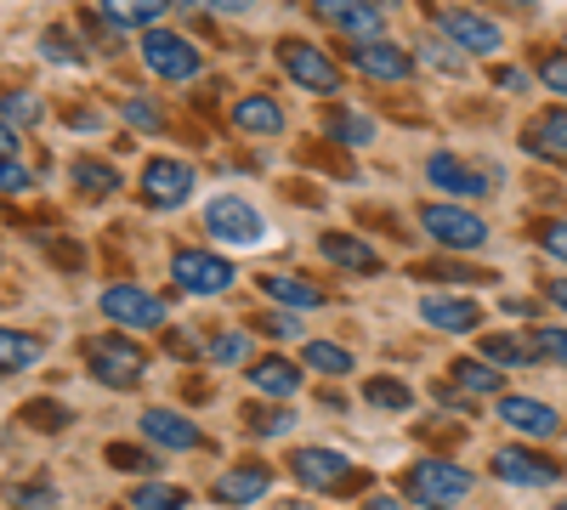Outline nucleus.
I'll list each match as a JSON object with an SVG mask.
<instances>
[{
  "label": "nucleus",
  "mask_w": 567,
  "mask_h": 510,
  "mask_svg": "<svg viewBox=\"0 0 567 510\" xmlns=\"http://www.w3.org/2000/svg\"><path fill=\"white\" fill-rule=\"evenodd\" d=\"M471 488H477V477H471L465 466H454V459H414L409 466V477H403V493L420 504V510H449V504H460Z\"/></svg>",
  "instance_id": "1"
},
{
  "label": "nucleus",
  "mask_w": 567,
  "mask_h": 510,
  "mask_svg": "<svg viewBox=\"0 0 567 510\" xmlns=\"http://www.w3.org/2000/svg\"><path fill=\"white\" fill-rule=\"evenodd\" d=\"M85 368L97 386H114V392H131L142 381V368H148V352L125 335H91L85 341Z\"/></svg>",
  "instance_id": "2"
},
{
  "label": "nucleus",
  "mask_w": 567,
  "mask_h": 510,
  "mask_svg": "<svg viewBox=\"0 0 567 510\" xmlns=\"http://www.w3.org/2000/svg\"><path fill=\"white\" fill-rule=\"evenodd\" d=\"M233 261L227 256H216V250H199V244H182L176 256H171V284L182 290V295H199V301H210V295H227L233 290Z\"/></svg>",
  "instance_id": "3"
},
{
  "label": "nucleus",
  "mask_w": 567,
  "mask_h": 510,
  "mask_svg": "<svg viewBox=\"0 0 567 510\" xmlns=\"http://www.w3.org/2000/svg\"><path fill=\"white\" fill-rule=\"evenodd\" d=\"M290 471H296L301 488H318V493H347V488H363L369 482L352 459L336 454V448H296L290 454Z\"/></svg>",
  "instance_id": "4"
},
{
  "label": "nucleus",
  "mask_w": 567,
  "mask_h": 510,
  "mask_svg": "<svg viewBox=\"0 0 567 510\" xmlns=\"http://www.w3.org/2000/svg\"><path fill=\"white\" fill-rule=\"evenodd\" d=\"M420 227H425V233H432V244H443V250H483V244H488V221H483L477 210L449 205V199L420 205Z\"/></svg>",
  "instance_id": "5"
},
{
  "label": "nucleus",
  "mask_w": 567,
  "mask_h": 510,
  "mask_svg": "<svg viewBox=\"0 0 567 510\" xmlns=\"http://www.w3.org/2000/svg\"><path fill=\"white\" fill-rule=\"evenodd\" d=\"M205 233H210L216 244H261L267 221H261V210H256L250 199L216 194V199H205Z\"/></svg>",
  "instance_id": "6"
},
{
  "label": "nucleus",
  "mask_w": 567,
  "mask_h": 510,
  "mask_svg": "<svg viewBox=\"0 0 567 510\" xmlns=\"http://www.w3.org/2000/svg\"><path fill=\"white\" fill-rule=\"evenodd\" d=\"M142 63H148L159 80H194L199 69H205V52L194 40H182V34H171V29H148L142 34Z\"/></svg>",
  "instance_id": "7"
},
{
  "label": "nucleus",
  "mask_w": 567,
  "mask_h": 510,
  "mask_svg": "<svg viewBox=\"0 0 567 510\" xmlns=\"http://www.w3.org/2000/svg\"><path fill=\"white\" fill-rule=\"evenodd\" d=\"M97 306H103V318H114L120 330H159L165 323V295H154V290H142V284H109L103 295H97Z\"/></svg>",
  "instance_id": "8"
},
{
  "label": "nucleus",
  "mask_w": 567,
  "mask_h": 510,
  "mask_svg": "<svg viewBox=\"0 0 567 510\" xmlns=\"http://www.w3.org/2000/svg\"><path fill=\"white\" fill-rule=\"evenodd\" d=\"M278 63L301 91H341V63L318 52L312 40H278Z\"/></svg>",
  "instance_id": "9"
},
{
  "label": "nucleus",
  "mask_w": 567,
  "mask_h": 510,
  "mask_svg": "<svg viewBox=\"0 0 567 510\" xmlns=\"http://www.w3.org/2000/svg\"><path fill=\"white\" fill-rule=\"evenodd\" d=\"M347 63H352L363 80H374V85H403V80L414 74V58L403 52V45H392L386 34L352 40V45H347Z\"/></svg>",
  "instance_id": "10"
},
{
  "label": "nucleus",
  "mask_w": 567,
  "mask_h": 510,
  "mask_svg": "<svg viewBox=\"0 0 567 510\" xmlns=\"http://www.w3.org/2000/svg\"><path fill=\"white\" fill-rule=\"evenodd\" d=\"M187 199H194V165L148 159V170H142V205L148 210H182Z\"/></svg>",
  "instance_id": "11"
},
{
  "label": "nucleus",
  "mask_w": 567,
  "mask_h": 510,
  "mask_svg": "<svg viewBox=\"0 0 567 510\" xmlns=\"http://www.w3.org/2000/svg\"><path fill=\"white\" fill-rule=\"evenodd\" d=\"M437 29L460 45L465 58H494L499 45H505V34H499V23H494V18L465 12V7H443V12H437Z\"/></svg>",
  "instance_id": "12"
},
{
  "label": "nucleus",
  "mask_w": 567,
  "mask_h": 510,
  "mask_svg": "<svg viewBox=\"0 0 567 510\" xmlns=\"http://www.w3.org/2000/svg\"><path fill=\"white\" fill-rule=\"evenodd\" d=\"M312 18L347 40H374L386 34V12H374L369 0H312Z\"/></svg>",
  "instance_id": "13"
},
{
  "label": "nucleus",
  "mask_w": 567,
  "mask_h": 510,
  "mask_svg": "<svg viewBox=\"0 0 567 510\" xmlns=\"http://www.w3.org/2000/svg\"><path fill=\"white\" fill-rule=\"evenodd\" d=\"M488 471L499 477V482H511V488H550L556 477H561V466L550 454H534V448H499L494 459H488Z\"/></svg>",
  "instance_id": "14"
},
{
  "label": "nucleus",
  "mask_w": 567,
  "mask_h": 510,
  "mask_svg": "<svg viewBox=\"0 0 567 510\" xmlns=\"http://www.w3.org/2000/svg\"><path fill=\"white\" fill-rule=\"evenodd\" d=\"M499 420H505L511 431H523L528 443H550V437L567 431L561 414H556L550 403H539V397H499Z\"/></svg>",
  "instance_id": "15"
},
{
  "label": "nucleus",
  "mask_w": 567,
  "mask_h": 510,
  "mask_svg": "<svg viewBox=\"0 0 567 510\" xmlns=\"http://www.w3.org/2000/svg\"><path fill=\"white\" fill-rule=\"evenodd\" d=\"M425 181H432L437 194H449V199H483L488 194V176L477 165H465L460 154H432L425 159Z\"/></svg>",
  "instance_id": "16"
},
{
  "label": "nucleus",
  "mask_w": 567,
  "mask_h": 510,
  "mask_svg": "<svg viewBox=\"0 0 567 510\" xmlns=\"http://www.w3.org/2000/svg\"><path fill=\"white\" fill-rule=\"evenodd\" d=\"M142 437H148L154 448H171V454H194L199 443H205V431L187 420V414H176V408H142Z\"/></svg>",
  "instance_id": "17"
},
{
  "label": "nucleus",
  "mask_w": 567,
  "mask_h": 510,
  "mask_svg": "<svg viewBox=\"0 0 567 510\" xmlns=\"http://www.w3.org/2000/svg\"><path fill=\"white\" fill-rule=\"evenodd\" d=\"M318 256H323L329 267L352 272V278H369V272H381V267H386V261H381V250L363 244L358 233H323V239H318Z\"/></svg>",
  "instance_id": "18"
},
{
  "label": "nucleus",
  "mask_w": 567,
  "mask_h": 510,
  "mask_svg": "<svg viewBox=\"0 0 567 510\" xmlns=\"http://www.w3.org/2000/svg\"><path fill=\"white\" fill-rule=\"evenodd\" d=\"M267 488H272V471L261 466V459H250V466L221 471V477L210 482V499H216V504H256Z\"/></svg>",
  "instance_id": "19"
},
{
  "label": "nucleus",
  "mask_w": 567,
  "mask_h": 510,
  "mask_svg": "<svg viewBox=\"0 0 567 510\" xmlns=\"http://www.w3.org/2000/svg\"><path fill=\"white\" fill-rule=\"evenodd\" d=\"M420 318L432 323V330H443V335H471L483 323V306L477 301H460V295H425L420 301Z\"/></svg>",
  "instance_id": "20"
},
{
  "label": "nucleus",
  "mask_w": 567,
  "mask_h": 510,
  "mask_svg": "<svg viewBox=\"0 0 567 510\" xmlns=\"http://www.w3.org/2000/svg\"><path fill=\"white\" fill-rule=\"evenodd\" d=\"M250 392L256 397H272V403H290L301 392V368L290 357H256L250 363Z\"/></svg>",
  "instance_id": "21"
},
{
  "label": "nucleus",
  "mask_w": 567,
  "mask_h": 510,
  "mask_svg": "<svg viewBox=\"0 0 567 510\" xmlns=\"http://www.w3.org/2000/svg\"><path fill=\"white\" fill-rule=\"evenodd\" d=\"M261 290H267L278 306H290V312H312V306L329 301V295L312 284V278H296V272H267V278H261Z\"/></svg>",
  "instance_id": "22"
},
{
  "label": "nucleus",
  "mask_w": 567,
  "mask_h": 510,
  "mask_svg": "<svg viewBox=\"0 0 567 510\" xmlns=\"http://www.w3.org/2000/svg\"><path fill=\"white\" fill-rule=\"evenodd\" d=\"M97 12L114 29H159V18L171 12V0H97Z\"/></svg>",
  "instance_id": "23"
},
{
  "label": "nucleus",
  "mask_w": 567,
  "mask_h": 510,
  "mask_svg": "<svg viewBox=\"0 0 567 510\" xmlns=\"http://www.w3.org/2000/svg\"><path fill=\"white\" fill-rule=\"evenodd\" d=\"M69 181H74L80 199H114L120 194V170L109 159H74L69 165Z\"/></svg>",
  "instance_id": "24"
},
{
  "label": "nucleus",
  "mask_w": 567,
  "mask_h": 510,
  "mask_svg": "<svg viewBox=\"0 0 567 510\" xmlns=\"http://www.w3.org/2000/svg\"><path fill=\"white\" fill-rule=\"evenodd\" d=\"M323 136H329V143H341V148H369L374 143V119L358 114V108H329L323 114Z\"/></svg>",
  "instance_id": "25"
},
{
  "label": "nucleus",
  "mask_w": 567,
  "mask_h": 510,
  "mask_svg": "<svg viewBox=\"0 0 567 510\" xmlns=\"http://www.w3.org/2000/svg\"><path fill=\"white\" fill-rule=\"evenodd\" d=\"M233 125H239L245 136H278L284 131V108L272 97H239L233 103Z\"/></svg>",
  "instance_id": "26"
},
{
  "label": "nucleus",
  "mask_w": 567,
  "mask_h": 510,
  "mask_svg": "<svg viewBox=\"0 0 567 510\" xmlns=\"http://www.w3.org/2000/svg\"><path fill=\"white\" fill-rule=\"evenodd\" d=\"M449 375H454V386H460L465 397H499V386H505V375H499L488 357H460Z\"/></svg>",
  "instance_id": "27"
},
{
  "label": "nucleus",
  "mask_w": 567,
  "mask_h": 510,
  "mask_svg": "<svg viewBox=\"0 0 567 510\" xmlns=\"http://www.w3.org/2000/svg\"><path fill=\"white\" fill-rule=\"evenodd\" d=\"M483 357L488 363H505V368H534L539 363V346L523 341V335H483Z\"/></svg>",
  "instance_id": "28"
},
{
  "label": "nucleus",
  "mask_w": 567,
  "mask_h": 510,
  "mask_svg": "<svg viewBox=\"0 0 567 510\" xmlns=\"http://www.w3.org/2000/svg\"><path fill=\"white\" fill-rule=\"evenodd\" d=\"M29 363H40V341L0 323V375H23Z\"/></svg>",
  "instance_id": "29"
},
{
  "label": "nucleus",
  "mask_w": 567,
  "mask_h": 510,
  "mask_svg": "<svg viewBox=\"0 0 567 510\" xmlns=\"http://www.w3.org/2000/svg\"><path fill=\"white\" fill-rule=\"evenodd\" d=\"M245 426L256 437H284V431L296 426V414L284 408V403H245Z\"/></svg>",
  "instance_id": "30"
},
{
  "label": "nucleus",
  "mask_w": 567,
  "mask_h": 510,
  "mask_svg": "<svg viewBox=\"0 0 567 510\" xmlns=\"http://www.w3.org/2000/svg\"><path fill=\"white\" fill-rule=\"evenodd\" d=\"M301 357H307V368H318V375H352V363H358V357H352L347 346H336V341H307Z\"/></svg>",
  "instance_id": "31"
},
{
  "label": "nucleus",
  "mask_w": 567,
  "mask_h": 510,
  "mask_svg": "<svg viewBox=\"0 0 567 510\" xmlns=\"http://www.w3.org/2000/svg\"><path fill=\"white\" fill-rule=\"evenodd\" d=\"M40 58H45V63H58V69H80V63H85L80 40L63 34V29H45V34H40Z\"/></svg>",
  "instance_id": "32"
},
{
  "label": "nucleus",
  "mask_w": 567,
  "mask_h": 510,
  "mask_svg": "<svg viewBox=\"0 0 567 510\" xmlns=\"http://www.w3.org/2000/svg\"><path fill=\"white\" fill-rule=\"evenodd\" d=\"M363 397L374 403V408H414V392L403 386V381H392V375H374V381H363Z\"/></svg>",
  "instance_id": "33"
},
{
  "label": "nucleus",
  "mask_w": 567,
  "mask_h": 510,
  "mask_svg": "<svg viewBox=\"0 0 567 510\" xmlns=\"http://www.w3.org/2000/svg\"><path fill=\"white\" fill-rule=\"evenodd\" d=\"M534 148H539V154H550V159H561V154H567V108H550V114L534 125Z\"/></svg>",
  "instance_id": "34"
},
{
  "label": "nucleus",
  "mask_w": 567,
  "mask_h": 510,
  "mask_svg": "<svg viewBox=\"0 0 567 510\" xmlns=\"http://www.w3.org/2000/svg\"><path fill=\"white\" fill-rule=\"evenodd\" d=\"M414 278H432V284H443V278H449V284H477V278H483V284H488L494 272H483V267H460V261H420Z\"/></svg>",
  "instance_id": "35"
},
{
  "label": "nucleus",
  "mask_w": 567,
  "mask_h": 510,
  "mask_svg": "<svg viewBox=\"0 0 567 510\" xmlns=\"http://www.w3.org/2000/svg\"><path fill=\"white\" fill-rule=\"evenodd\" d=\"M131 504H136V510H187V493L171 488V482H142V488L131 493Z\"/></svg>",
  "instance_id": "36"
},
{
  "label": "nucleus",
  "mask_w": 567,
  "mask_h": 510,
  "mask_svg": "<svg viewBox=\"0 0 567 510\" xmlns=\"http://www.w3.org/2000/svg\"><path fill=\"white\" fill-rule=\"evenodd\" d=\"M205 357H210V363H245V357H250V335H245V330H221V335L205 341Z\"/></svg>",
  "instance_id": "37"
},
{
  "label": "nucleus",
  "mask_w": 567,
  "mask_h": 510,
  "mask_svg": "<svg viewBox=\"0 0 567 510\" xmlns=\"http://www.w3.org/2000/svg\"><path fill=\"white\" fill-rule=\"evenodd\" d=\"M18 420L34 426V431H63V426H69V408H63V403H23Z\"/></svg>",
  "instance_id": "38"
},
{
  "label": "nucleus",
  "mask_w": 567,
  "mask_h": 510,
  "mask_svg": "<svg viewBox=\"0 0 567 510\" xmlns=\"http://www.w3.org/2000/svg\"><path fill=\"white\" fill-rule=\"evenodd\" d=\"M460 58H465L460 45H432V40H420V45H414V63H425V69H443V74H460V69H465Z\"/></svg>",
  "instance_id": "39"
},
{
  "label": "nucleus",
  "mask_w": 567,
  "mask_h": 510,
  "mask_svg": "<svg viewBox=\"0 0 567 510\" xmlns=\"http://www.w3.org/2000/svg\"><path fill=\"white\" fill-rule=\"evenodd\" d=\"M0 119L7 125H40V103L29 91H7V97H0Z\"/></svg>",
  "instance_id": "40"
},
{
  "label": "nucleus",
  "mask_w": 567,
  "mask_h": 510,
  "mask_svg": "<svg viewBox=\"0 0 567 510\" xmlns=\"http://www.w3.org/2000/svg\"><path fill=\"white\" fill-rule=\"evenodd\" d=\"M109 466H120V471H159V459L154 454H142V448H131V443H109Z\"/></svg>",
  "instance_id": "41"
},
{
  "label": "nucleus",
  "mask_w": 567,
  "mask_h": 510,
  "mask_svg": "<svg viewBox=\"0 0 567 510\" xmlns=\"http://www.w3.org/2000/svg\"><path fill=\"white\" fill-rule=\"evenodd\" d=\"M534 346H539L545 363L567 368V330H561V323H550V330H534Z\"/></svg>",
  "instance_id": "42"
},
{
  "label": "nucleus",
  "mask_w": 567,
  "mask_h": 510,
  "mask_svg": "<svg viewBox=\"0 0 567 510\" xmlns=\"http://www.w3.org/2000/svg\"><path fill=\"white\" fill-rule=\"evenodd\" d=\"M120 114H125V125H131V131H159V125H165V114H159L148 97H125V108H120Z\"/></svg>",
  "instance_id": "43"
},
{
  "label": "nucleus",
  "mask_w": 567,
  "mask_h": 510,
  "mask_svg": "<svg viewBox=\"0 0 567 510\" xmlns=\"http://www.w3.org/2000/svg\"><path fill=\"white\" fill-rule=\"evenodd\" d=\"M29 170H23V159L18 154H0V194H29Z\"/></svg>",
  "instance_id": "44"
},
{
  "label": "nucleus",
  "mask_w": 567,
  "mask_h": 510,
  "mask_svg": "<svg viewBox=\"0 0 567 510\" xmlns=\"http://www.w3.org/2000/svg\"><path fill=\"white\" fill-rule=\"evenodd\" d=\"M261 330H267L272 341H296V335H301V318L284 306V312H267V318H261Z\"/></svg>",
  "instance_id": "45"
},
{
  "label": "nucleus",
  "mask_w": 567,
  "mask_h": 510,
  "mask_svg": "<svg viewBox=\"0 0 567 510\" xmlns=\"http://www.w3.org/2000/svg\"><path fill=\"white\" fill-rule=\"evenodd\" d=\"M539 250L550 256V261H567V221H550L545 233H539Z\"/></svg>",
  "instance_id": "46"
},
{
  "label": "nucleus",
  "mask_w": 567,
  "mask_h": 510,
  "mask_svg": "<svg viewBox=\"0 0 567 510\" xmlns=\"http://www.w3.org/2000/svg\"><path fill=\"white\" fill-rule=\"evenodd\" d=\"M12 499L23 504V510H45V504H58V493L45 488V482H29V488H12Z\"/></svg>",
  "instance_id": "47"
},
{
  "label": "nucleus",
  "mask_w": 567,
  "mask_h": 510,
  "mask_svg": "<svg viewBox=\"0 0 567 510\" xmlns=\"http://www.w3.org/2000/svg\"><path fill=\"white\" fill-rule=\"evenodd\" d=\"M539 80L556 91V97H567V52H561V58H545V63H539Z\"/></svg>",
  "instance_id": "48"
},
{
  "label": "nucleus",
  "mask_w": 567,
  "mask_h": 510,
  "mask_svg": "<svg viewBox=\"0 0 567 510\" xmlns=\"http://www.w3.org/2000/svg\"><path fill=\"white\" fill-rule=\"evenodd\" d=\"M205 7H210V12H221V18H245V12L256 7V0H205Z\"/></svg>",
  "instance_id": "49"
},
{
  "label": "nucleus",
  "mask_w": 567,
  "mask_h": 510,
  "mask_svg": "<svg viewBox=\"0 0 567 510\" xmlns=\"http://www.w3.org/2000/svg\"><path fill=\"white\" fill-rule=\"evenodd\" d=\"M494 80H499V85H505V91H528V85H534V80H528V74H523V69H499V74H494Z\"/></svg>",
  "instance_id": "50"
},
{
  "label": "nucleus",
  "mask_w": 567,
  "mask_h": 510,
  "mask_svg": "<svg viewBox=\"0 0 567 510\" xmlns=\"http://www.w3.org/2000/svg\"><path fill=\"white\" fill-rule=\"evenodd\" d=\"M505 312H511V318H534L539 301H528V295H505Z\"/></svg>",
  "instance_id": "51"
},
{
  "label": "nucleus",
  "mask_w": 567,
  "mask_h": 510,
  "mask_svg": "<svg viewBox=\"0 0 567 510\" xmlns=\"http://www.w3.org/2000/svg\"><path fill=\"white\" fill-rule=\"evenodd\" d=\"M363 510H409V504H403L398 493H369V499H363Z\"/></svg>",
  "instance_id": "52"
},
{
  "label": "nucleus",
  "mask_w": 567,
  "mask_h": 510,
  "mask_svg": "<svg viewBox=\"0 0 567 510\" xmlns=\"http://www.w3.org/2000/svg\"><path fill=\"white\" fill-rule=\"evenodd\" d=\"M0 154H18V125L0 119Z\"/></svg>",
  "instance_id": "53"
},
{
  "label": "nucleus",
  "mask_w": 567,
  "mask_h": 510,
  "mask_svg": "<svg viewBox=\"0 0 567 510\" xmlns=\"http://www.w3.org/2000/svg\"><path fill=\"white\" fill-rule=\"evenodd\" d=\"M545 290H550V306L567 312V278H556V284H545Z\"/></svg>",
  "instance_id": "54"
},
{
  "label": "nucleus",
  "mask_w": 567,
  "mask_h": 510,
  "mask_svg": "<svg viewBox=\"0 0 567 510\" xmlns=\"http://www.w3.org/2000/svg\"><path fill=\"white\" fill-rule=\"evenodd\" d=\"M369 7H374V12H398V0H369Z\"/></svg>",
  "instance_id": "55"
},
{
  "label": "nucleus",
  "mask_w": 567,
  "mask_h": 510,
  "mask_svg": "<svg viewBox=\"0 0 567 510\" xmlns=\"http://www.w3.org/2000/svg\"><path fill=\"white\" fill-rule=\"evenodd\" d=\"M499 7H516V12H523V7H534V0H499Z\"/></svg>",
  "instance_id": "56"
},
{
  "label": "nucleus",
  "mask_w": 567,
  "mask_h": 510,
  "mask_svg": "<svg viewBox=\"0 0 567 510\" xmlns=\"http://www.w3.org/2000/svg\"><path fill=\"white\" fill-rule=\"evenodd\" d=\"M278 510H312V504H296V499H290V504H278Z\"/></svg>",
  "instance_id": "57"
},
{
  "label": "nucleus",
  "mask_w": 567,
  "mask_h": 510,
  "mask_svg": "<svg viewBox=\"0 0 567 510\" xmlns=\"http://www.w3.org/2000/svg\"><path fill=\"white\" fill-rule=\"evenodd\" d=\"M561 510H567V504H561Z\"/></svg>",
  "instance_id": "58"
}]
</instances>
